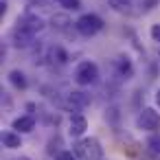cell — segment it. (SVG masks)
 I'll list each match as a JSON object with an SVG mask.
<instances>
[{"mask_svg":"<svg viewBox=\"0 0 160 160\" xmlns=\"http://www.w3.org/2000/svg\"><path fill=\"white\" fill-rule=\"evenodd\" d=\"M20 160H31V158H20Z\"/></svg>","mask_w":160,"mask_h":160,"instance_id":"obj_21","label":"cell"},{"mask_svg":"<svg viewBox=\"0 0 160 160\" xmlns=\"http://www.w3.org/2000/svg\"><path fill=\"white\" fill-rule=\"evenodd\" d=\"M75 29L79 31V35L92 38V35H97V33L103 29V20H101L97 13H83V16L75 22Z\"/></svg>","mask_w":160,"mask_h":160,"instance_id":"obj_3","label":"cell"},{"mask_svg":"<svg viewBox=\"0 0 160 160\" xmlns=\"http://www.w3.org/2000/svg\"><path fill=\"white\" fill-rule=\"evenodd\" d=\"M72 151L77 153V158L81 160H99L103 156V147L99 142V138H83V140H77Z\"/></svg>","mask_w":160,"mask_h":160,"instance_id":"obj_1","label":"cell"},{"mask_svg":"<svg viewBox=\"0 0 160 160\" xmlns=\"http://www.w3.org/2000/svg\"><path fill=\"white\" fill-rule=\"evenodd\" d=\"M9 83L16 88V90H27L29 81H27V75L22 70H11L9 72Z\"/></svg>","mask_w":160,"mask_h":160,"instance_id":"obj_10","label":"cell"},{"mask_svg":"<svg viewBox=\"0 0 160 160\" xmlns=\"http://www.w3.org/2000/svg\"><path fill=\"white\" fill-rule=\"evenodd\" d=\"M57 5L66 11H79L81 9V0H57Z\"/></svg>","mask_w":160,"mask_h":160,"instance_id":"obj_13","label":"cell"},{"mask_svg":"<svg viewBox=\"0 0 160 160\" xmlns=\"http://www.w3.org/2000/svg\"><path fill=\"white\" fill-rule=\"evenodd\" d=\"M116 68H118V72L127 79V77H132V72H134V68H132V62L127 59V57H118L116 59Z\"/></svg>","mask_w":160,"mask_h":160,"instance_id":"obj_11","label":"cell"},{"mask_svg":"<svg viewBox=\"0 0 160 160\" xmlns=\"http://www.w3.org/2000/svg\"><path fill=\"white\" fill-rule=\"evenodd\" d=\"M2 145L7 149H18L22 147V138H20V132H2Z\"/></svg>","mask_w":160,"mask_h":160,"instance_id":"obj_9","label":"cell"},{"mask_svg":"<svg viewBox=\"0 0 160 160\" xmlns=\"http://www.w3.org/2000/svg\"><path fill=\"white\" fill-rule=\"evenodd\" d=\"M136 125L142 132H158L160 129V114L153 108H142L136 116Z\"/></svg>","mask_w":160,"mask_h":160,"instance_id":"obj_4","label":"cell"},{"mask_svg":"<svg viewBox=\"0 0 160 160\" xmlns=\"http://www.w3.org/2000/svg\"><path fill=\"white\" fill-rule=\"evenodd\" d=\"M147 147H149V151L160 153V134H153V136L147 140Z\"/></svg>","mask_w":160,"mask_h":160,"instance_id":"obj_16","label":"cell"},{"mask_svg":"<svg viewBox=\"0 0 160 160\" xmlns=\"http://www.w3.org/2000/svg\"><path fill=\"white\" fill-rule=\"evenodd\" d=\"M11 127H13L16 132H20V134H29V132H33V129H35V118H33L31 114L18 116V118H13Z\"/></svg>","mask_w":160,"mask_h":160,"instance_id":"obj_8","label":"cell"},{"mask_svg":"<svg viewBox=\"0 0 160 160\" xmlns=\"http://www.w3.org/2000/svg\"><path fill=\"white\" fill-rule=\"evenodd\" d=\"M70 103L77 105V108H83V105L90 103V97H88L86 92H72V94H70Z\"/></svg>","mask_w":160,"mask_h":160,"instance_id":"obj_12","label":"cell"},{"mask_svg":"<svg viewBox=\"0 0 160 160\" xmlns=\"http://www.w3.org/2000/svg\"><path fill=\"white\" fill-rule=\"evenodd\" d=\"M75 81L79 86H92L99 81V66L90 59H83L75 68Z\"/></svg>","mask_w":160,"mask_h":160,"instance_id":"obj_2","label":"cell"},{"mask_svg":"<svg viewBox=\"0 0 160 160\" xmlns=\"http://www.w3.org/2000/svg\"><path fill=\"white\" fill-rule=\"evenodd\" d=\"M86 129H88V118L83 114H72L70 123H68V134L72 138H79V136H83Z\"/></svg>","mask_w":160,"mask_h":160,"instance_id":"obj_7","label":"cell"},{"mask_svg":"<svg viewBox=\"0 0 160 160\" xmlns=\"http://www.w3.org/2000/svg\"><path fill=\"white\" fill-rule=\"evenodd\" d=\"M18 24H22L24 29H29L33 35H38V33H42L44 31V20L40 18V16H33V13H24L20 20H18Z\"/></svg>","mask_w":160,"mask_h":160,"instance_id":"obj_6","label":"cell"},{"mask_svg":"<svg viewBox=\"0 0 160 160\" xmlns=\"http://www.w3.org/2000/svg\"><path fill=\"white\" fill-rule=\"evenodd\" d=\"M149 35H151V40H153L156 44H160V24H153V27L149 29Z\"/></svg>","mask_w":160,"mask_h":160,"instance_id":"obj_19","label":"cell"},{"mask_svg":"<svg viewBox=\"0 0 160 160\" xmlns=\"http://www.w3.org/2000/svg\"><path fill=\"white\" fill-rule=\"evenodd\" d=\"M51 57H53V62H57V64H66V59H68L66 51H64V48H59V46L51 48Z\"/></svg>","mask_w":160,"mask_h":160,"instance_id":"obj_14","label":"cell"},{"mask_svg":"<svg viewBox=\"0 0 160 160\" xmlns=\"http://www.w3.org/2000/svg\"><path fill=\"white\" fill-rule=\"evenodd\" d=\"M108 2H110V7L116 9V11H127V9L132 7L134 0H108Z\"/></svg>","mask_w":160,"mask_h":160,"instance_id":"obj_15","label":"cell"},{"mask_svg":"<svg viewBox=\"0 0 160 160\" xmlns=\"http://www.w3.org/2000/svg\"><path fill=\"white\" fill-rule=\"evenodd\" d=\"M33 40H35V35H33L29 29H24L22 24H16V27H13V31H11V42H13V46L27 48V46L33 44Z\"/></svg>","mask_w":160,"mask_h":160,"instance_id":"obj_5","label":"cell"},{"mask_svg":"<svg viewBox=\"0 0 160 160\" xmlns=\"http://www.w3.org/2000/svg\"><path fill=\"white\" fill-rule=\"evenodd\" d=\"M66 24H70V20L66 16H55L53 18V27H57V29H64Z\"/></svg>","mask_w":160,"mask_h":160,"instance_id":"obj_18","label":"cell"},{"mask_svg":"<svg viewBox=\"0 0 160 160\" xmlns=\"http://www.w3.org/2000/svg\"><path fill=\"white\" fill-rule=\"evenodd\" d=\"M55 160H77V153L70 151V149H62L55 153Z\"/></svg>","mask_w":160,"mask_h":160,"instance_id":"obj_17","label":"cell"},{"mask_svg":"<svg viewBox=\"0 0 160 160\" xmlns=\"http://www.w3.org/2000/svg\"><path fill=\"white\" fill-rule=\"evenodd\" d=\"M156 103H158V105H160V90H158V92H156Z\"/></svg>","mask_w":160,"mask_h":160,"instance_id":"obj_20","label":"cell"}]
</instances>
